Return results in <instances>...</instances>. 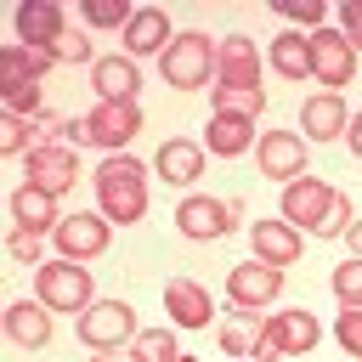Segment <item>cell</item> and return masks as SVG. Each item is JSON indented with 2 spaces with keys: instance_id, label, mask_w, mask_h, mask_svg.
<instances>
[{
  "instance_id": "obj_1",
  "label": "cell",
  "mask_w": 362,
  "mask_h": 362,
  "mask_svg": "<svg viewBox=\"0 0 362 362\" xmlns=\"http://www.w3.org/2000/svg\"><path fill=\"white\" fill-rule=\"evenodd\" d=\"M96 209L113 221V226H136L147 215V164L136 153H113L96 164Z\"/></svg>"
},
{
  "instance_id": "obj_2",
  "label": "cell",
  "mask_w": 362,
  "mask_h": 362,
  "mask_svg": "<svg viewBox=\"0 0 362 362\" xmlns=\"http://www.w3.org/2000/svg\"><path fill=\"white\" fill-rule=\"evenodd\" d=\"M215 40L204 34V28H181L175 40H170V51L158 57V74H164V85L170 90H204L209 79H215Z\"/></svg>"
},
{
  "instance_id": "obj_3",
  "label": "cell",
  "mask_w": 362,
  "mask_h": 362,
  "mask_svg": "<svg viewBox=\"0 0 362 362\" xmlns=\"http://www.w3.org/2000/svg\"><path fill=\"white\" fill-rule=\"evenodd\" d=\"M34 300H45L62 317H79L96 305V283L79 260H45V266H34Z\"/></svg>"
},
{
  "instance_id": "obj_4",
  "label": "cell",
  "mask_w": 362,
  "mask_h": 362,
  "mask_svg": "<svg viewBox=\"0 0 362 362\" xmlns=\"http://www.w3.org/2000/svg\"><path fill=\"white\" fill-rule=\"evenodd\" d=\"M322 339L317 317L305 305H288L277 317H260V345H255V362H277V356H311Z\"/></svg>"
},
{
  "instance_id": "obj_5",
  "label": "cell",
  "mask_w": 362,
  "mask_h": 362,
  "mask_svg": "<svg viewBox=\"0 0 362 362\" xmlns=\"http://www.w3.org/2000/svg\"><path fill=\"white\" fill-rule=\"evenodd\" d=\"M243 221V204L238 198H209V192H187L181 204H175V232L181 238H192V243H209V238H221V232H232Z\"/></svg>"
},
{
  "instance_id": "obj_6",
  "label": "cell",
  "mask_w": 362,
  "mask_h": 362,
  "mask_svg": "<svg viewBox=\"0 0 362 362\" xmlns=\"http://www.w3.org/2000/svg\"><path fill=\"white\" fill-rule=\"evenodd\" d=\"M74 334L90 345V351H119V345H136V305H124V300H96L90 311H79V322H74Z\"/></svg>"
},
{
  "instance_id": "obj_7",
  "label": "cell",
  "mask_w": 362,
  "mask_h": 362,
  "mask_svg": "<svg viewBox=\"0 0 362 362\" xmlns=\"http://www.w3.org/2000/svg\"><path fill=\"white\" fill-rule=\"evenodd\" d=\"M334 204H339V187L317 181V175H300V181H288V187H283V221H288V226H300V232H317V238H322V226H328Z\"/></svg>"
},
{
  "instance_id": "obj_8",
  "label": "cell",
  "mask_w": 362,
  "mask_h": 362,
  "mask_svg": "<svg viewBox=\"0 0 362 362\" xmlns=\"http://www.w3.org/2000/svg\"><path fill=\"white\" fill-rule=\"evenodd\" d=\"M51 243H57V260H79V266H85V260H96V255L113 243V221H107L102 209H96V215H90V209L62 215V226L51 232Z\"/></svg>"
},
{
  "instance_id": "obj_9",
  "label": "cell",
  "mask_w": 362,
  "mask_h": 362,
  "mask_svg": "<svg viewBox=\"0 0 362 362\" xmlns=\"http://www.w3.org/2000/svg\"><path fill=\"white\" fill-rule=\"evenodd\" d=\"M283 294V272L277 266H266V260H238V266H226V300L238 305V311H266L272 300Z\"/></svg>"
},
{
  "instance_id": "obj_10",
  "label": "cell",
  "mask_w": 362,
  "mask_h": 362,
  "mask_svg": "<svg viewBox=\"0 0 362 362\" xmlns=\"http://www.w3.org/2000/svg\"><path fill=\"white\" fill-rule=\"evenodd\" d=\"M85 119H90V147H102L107 158L130 153V141L141 136V102H96Z\"/></svg>"
},
{
  "instance_id": "obj_11",
  "label": "cell",
  "mask_w": 362,
  "mask_h": 362,
  "mask_svg": "<svg viewBox=\"0 0 362 362\" xmlns=\"http://www.w3.org/2000/svg\"><path fill=\"white\" fill-rule=\"evenodd\" d=\"M255 164H260L266 181H283V187L300 181V175H305V136H300V130H260Z\"/></svg>"
},
{
  "instance_id": "obj_12",
  "label": "cell",
  "mask_w": 362,
  "mask_h": 362,
  "mask_svg": "<svg viewBox=\"0 0 362 362\" xmlns=\"http://www.w3.org/2000/svg\"><path fill=\"white\" fill-rule=\"evenodd\" d=\"M311 40V74H317V85H328V90H345L351 85V74H356V51H351V40L339 34V28H317V34H305Z\"/></svg>"
},
{
  "instance_id": "obj_13",
  "label": "cell",
  "mask_w": 362,
  "mask_h": 362,
  "mask_svg": "<svg viewBox=\"0 0 362 362\" xmlns=\"http://www.w3.org/2000/svg\"><path fill=\"white\" fill-rule=\"evenodd\" d=\"M23 181H34V187H45V192L62 198V192L79 181V158H74V147H62V141L34 147V153L23 158Z\"/></svg>"
},
{
  "instance_id": "obj_14",
  "label": "cell",
  "mask_w": 362,
  "mask_h": 362,
  "mask_svg": "<svg viewBox=\"0 0 362 362\" xmlns=\"http://www.w3.org/2000/svg\"><path fill=\"white\" fill-rule=\"evenodd\" d=\"M249 249H255V260H266V266H294L300 255H305V232L300 226H288V221H255L249 226Z\"/></svg>"
},
{
  "instance_id": "obj_15",
  "label": "cell",
  "mask_w": 362,
  "mask_h": 362,
  "mask_svg": "<svg viewBox=\"0 0 362 362\" xmlns=\"http://www.w3.org/2000/svg\"><path fill=\"white\" fill-rule=\"evenodd\" d=\"M215 85H249L260 90V45L249 34H226L215 51Z\"/></svg>"
},
{
  "instance_id": "obj_16",
  "label": "cell",
  "mask_w": 362,
  "mask_h": 362,
  "mask_svg": "<svg viewBox=\"0 0 362 362\" xmlns=\"http://www.w3.org/2000/svg\"><path fill=\"white\" fill-rule=\"evenodd\" d=\"M351 130V113H345V96L339 90H317L300 102V136L305 141H334Z\"/></svg>"
},
{
  "instance_id": "obj_17",
  "label": "cell",
  "mask_w": 362,
  "mask_h": 362,
  "mask_svg": "<svg viewBox=\"0 0 362 362\" xmlns=\"http://www.w3.org/2000/svg\"><path fill=\"white\" fill-rule=\"evenodd\" d=\"M170 11H158V6H141L130 23H124V34H119V45H124V57H164L170 51Z\"/></svg>"
},
{
  "instance_id": "obj_18",
  "label": "cell",
  "mask_w": 362,
  "mask_h": 362,
  "mask_svg": "<svg viewBox=\"0 0 362 362\" xmlns=\"http://www.w3.org/2000/svg\"><path fill=\"white\" fill-rule=\"evenodd\" d=\"M62 34H68V23H62V6H57V0H28V6H17V40H23L28 51H51Z\"/></svg>"
},
{
  "instance_id": "obj_19",
  "label": "cell",
  "mask_w": 362,
  "mask_h": 362,
  "mask_svg": "<svg viewBox=\"0 0 362 362\" xmlns=\"http://www.w3.org/2000/svg\"><path fill=\"white\" fill-rule=\"evenodd\" d=\"M255 141H260L255 119H243V113H209L204 153H215V158H243V153H255Z\"/></svg>"
},
{
  "instance_id": "obj_20",
  "label": "cell",
  "mask_w": 362,
  "mask_h": 362,
  "mask_svg": "<svg viewBox=\"0 0 362 362\" xmlns=\"http://www.w3.org/2000/svg\"><path fill=\"white\" fill-rule=\"evenodd\" d=\"M90 85L102 90V102H136L141 68H136V57L113 51V57H96V62H90Z\"/></svg>"
},
{
  "instance_id": "obj_21",
  "label": "cell",
  "mask_w": 362,
  "mask_h": 362,
  "mask_svg": "<svg viewBox=\"0 0 362 362\" xmlns=\"http://www.w3.org/2000/svg\"><path fill=\"white\" fill-rule=\"evenodd\" d=\"M164 311H170L181 328H209L215 300H209L204 283H192V277H170V283H164Z\"/></svg>"
},
{
  "instance_id": "obj_22",
  "label": "cell",
  "mask_w": 362,
  "mask_h": 362,
  "mask_svg": "<svg viewBox=\"0 0 362 362\" xmlns=\"http://www.w3.org/2000/svg\"><path fill=\"white\" fill-rule=\"evenodd\" d=\"M45 311H51L45 300H11V305H6V334H11V345L45 351V345H51V317H45Z\"/></svg>"
},
{
  "instance_id": "obj_23",
  "label": "cell",
  "mask_w": 362,
  "mask_h": 362,
  "mask_svg": "<svg viewBox=\"0 0 362 362\" xmlns=\"http://www.w3.org/2000/svg\"><path fill=\"white\" fill-rule=\"evenodd\" d=\"M153 170H158V181H170V187H192V181H204V147L187 141V136H175V141L158 147Z\"/></svg>"
},
{
  "instance_id": "obj_24",
  "label": "cell",
  "mask_w": 362,
  "mask_h": 362,
  "mask_svg": "<svg viewBox=\"0 0 362 362\" xmlns=\"http://www.w3.org/2000/svg\"><path fill=\"white\" fill-rule=\"evenodd\" d=\"M11 221H17V226H28V232H57V226H62L57 192H45V187L23 181V187L11 192Z\"/></svg>"
},
{
  "instance_id": "obj_25",
  "label": "cell",
  "mask_w": 362,
  "mask_h": 362,
  "mask_svg": "<svg viewBox=\"0 0 362 362\" xmlns=\"http://www.w3.org/2000/svg\"><path fill=\"white\" fill-rule=\"evenodd\" d=\"M57 68L51 51H28V45H6L0 51V90L6 85H45V74Z\"/></svg>"
},
{
  "instance_id": "obj_26",
  "label": "cell",
  "mask_w": 362,
  "mask_h": 362,
  "mask_svg": "<svg viewBox=\"0 0 362 362\" xmlns=\"http://www.w3.org/2000/svg\"><path fill=\"white\" fill-rule=\"evenodd\" d=\"M272 68H277L283 79H311V40H305L300 28L272 34Z\"/></svg>"
},
{
  "instance_id": "obj_27",
  "label": "cell",
  "mask_w": 362,
  "mask_h": 362,
  "mask_svg": "<svg viewBox=\"0 0 362 362\" xmlns=\"http://www.w3.org/2000/svg\"><path fill=\"white\" fill-rule=\"evenodd\" d=\"M130 362H192V356L175 345L170 328H141L136 345H130Z\"/></svg>"
},
{
  "instance_id": "obj_28",
  "label": "cell",
  "mask_w": 362,
  "mask_h": 362,
  "mask_svg": "<svg viewBox=\"0 0 362 362\" xmlns=\"http://www.w3.org/2000/svg\"><path fill=\"white\" fill-rule=\"evenodd\" d=\"M255 345H260V322L243 311V317H232L226 328H221V351L226 356H238V362H255Z\"/></svg>"
},
{
  "instance_id": "obj_29",
  "label": "cell",
  "mask_w": 362,
  "mask_h": 362,
  "mask_svg": "<svg viewBox=\"0 0 362 362\" xmlns=\"http://www.w3.org/2000/svg\"><path fill=\"white\" fill-rule=\"evenodd\" d=\"M209 102H215V113H243V119H255V113L266 107V90H249V85H215Z\"/></svg>"
},
{
  "instance_id": "obj_30",
  "label": "cell",
  "mask_w": 362,
  "mask_h": 362,
  "mask_svg": "<svg viewBox=\"0 0 362 362\" xmlns=\"http://www.w3.org/2000/svg\"><path fill=\"white\" fill-rule=\"evenodd\" d=\"M130 17H136L130 0H85V23H90V28H119V34H124Z\"/></svg>"
},
{
  "instance_id": "obj_31",
  "label": "cell",
  "mask_w": 362,
  "mask_h": 362,
  "mask_svg": "<svg viewBox=\"0 0 362 362\" xmlns=\"http://www.w3.org/2000/svg\"><path fill=\"white\" fill-rule=\"evenodd\" d=\"M34 147H40V141H34V124L6 113V119H0V153H6V158H28Z\"/></svg>"
},
{
  "instance_id": "obj_32",
  "label": "cell",
  "mask_w": 362,
  "mask_h": 362,
  "mask_svg": "<svg viewBox=\"0 0 362 362\" xmlns=\"http://www.w3.org/2000/svg\"><path fill=\"white\" fill-rule=\"evenodd\" d=\"M334 294H339V305H362V255H345L339 266H334Z\"/></svg>"
},
{
  "instance_id": "obj_33",
  "label": "cell",
  "mask_w": 362,
  "mask_h": 362,
  "mask_svg": "<svg viewBox=\"0 0 362 362\" xmlns=\"http://www.w3.org/2000/svg\"><path fill=\"white\" fill-rule=\"evenodd\" d=\"M6 255H11V260H28V266H45V232L11 226V238H6Z\"/></svg>"
},
{
  "instance_id": "obj_34",
  "label": "cell",
  "mask_w": 362,
  "mask_h": 362,
  "mask_svg": "<svg viewBox=\"0 0 362 362\" xmlns=\"http://www.w3.org/2000/svg\"><path fill=\"white\" fill-rule=\"evenodd\" d=\"M6 113H11V119H40V113H45L40 85H6Z\"/></svg>"
},
{
  "instance_id": "obj_35",
  "label": "cell",
  "mask_w": 362,
  "mask_h": 362,
  "mask_svg": "<svg viewBox=\"0 0 362 362\" xmlns=\"http://www.w3.org/2000/svg\"><path fill=\"white\" fill-rule=\"evenodd\" d=\"M334 339H339L351 356H362V305H339V317H334Z\"/></svg>"
},
{
  "instance_id": "obj_36",
  "label": "cell",
  "mask_w": 362,
  "mask_h": 362,
  "mask_svg": "<svg viewBox=\"0 0 362 362\" xmlns=\"http://www.w3.org/2000/svg\"><path fill=\"white\" fill-rule=\"evenodd\" d=\"M277 11L288 17V23H300V28H322V0H277Z\"/></svg>"
},
{
  "instance_id": "obj_37",
  "label": "cell",
  "mask_w": 362,
  "mask_h": 362,
  "mask_svg": "<svg viewBox=\"0 0 362 362\" xmlns=\"http://www.w3.org/2000/svg\"><path fill=\"white\" fill-rule=\"evenodd\" d=\"M51 57H57V62H90V40H85L79 28H68V34L51 45Z\"/></svg>"
},
{
  "instance_id": "obj_38",
  "label": "cell",
  "mask_w": 362,
  "mask_h": 362,
  "mask_svg": "<svg viewBox=\"0 0 362 362\" xmlns=\"http://www.w3.org/2000/svg\"><path fill=\"white\" fill-rule=\"evenodd\" d=\"M339 34L351 40V51H362V0H345L339 6Z\"/></svg>"
},
{
  "instance_id": "obj_39",
  "label": "cell",
  "mask_w": 362,
  "mask_h": 362,
  "mask_svg": "<svg viewBox=\"0 0 362 362\" xmlns=\"http://www.w3.org/2000/svg\"><path fill=\"white\" fill-rule=\"evenodd\" d=\"M345 141H351V153H356V158H362V113H356V119H351V130H345Z\"/></svg>"
},
{
  "instance_id": "obj_40",
  "label": "cell",
  "mask_w": 362,
  "mask_h": 362,
  "mask_svg": "<svg viewBox=\"0 0 362 362\" xmlns=\"http://www.w3.org/2000/svg\"><path fill=\"white\" fill-rule=\"evenodd\" d=\"M345 249H351V255H362V221H351V232H345Z\"/></svg>"
},
{
  "instance_id": "obj_41",
  "label": "cell",
  "mask_w": 362,
  "mask_h": 362,
  "mask_svg": "<svg viewBox=\"0 0 362 362\" xmlns=\"http://www.w3.org/2000/svg\"><path fill=\"white\" fill-rule=\"evenodd\" d=\"M90 362H130V356H119V351H96Z\"/></svg>"
},
{
  "instance_id": "obj_42",
  "label": "cell",
  "mask_w": 362,
  "mask_h": 362,
  "mask_svg": "<svg viewBox=\"0 0 362 362\" xmlns=\"http://www.w3.org/2000/svg\"><path fill=\"white\" fill-rule=\"evenodd\" d=\"M356 362H362V356H356Z\"/></svg>"
}]
</instances>
